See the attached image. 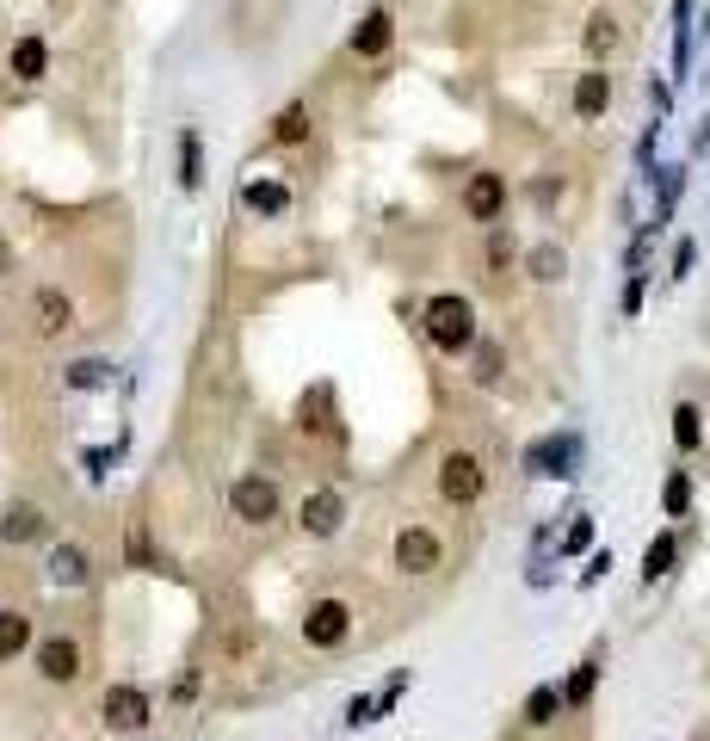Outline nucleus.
<instances>
[{
    "label": "nucleus",
    "mask_w": 710,
    "mask_h": 741,
    "mask_svg": "<svg viewBox=\"0 0 710 741\" xmlns=\"http://www.w3.org/2000/svg\"><path fill=\"white\" fill-rule=\"evenodd\" d=\"M531 272H538V278H562V254H556V247H538V254H531Z\"/></svg>",
    "instance_id": "obj_28"
},
{
    "label": "nucleus",
    "mask_w": 710,
    "mask_h": 741,
    "mask_svg": "<svg viewBox=\"0 0 710 741\" xmlns=\"http://www.w3.org/2000/svg\"><path fill=\"white\" fill-rule=\"evenodd\" d=\"M68 383H75V390H99V383H105V365H99V359H75V365H68Z\"/></svg>",
    "instance_id": "obj_26"
},
{
    "label": "nucleus",
    "mask_w": 710,
    "mask_h": 741,
    "mask_svg": "<svg viewBox=\"0 0 710 741\" xmlns=\"http://www.w3.org/2000/svg\"><path fill=\"white\" fill-rule=\"evenodd\" d=\"M698 433H704V420H698V408H692V402H686V408H673V439H680V445L692 451V445H698Z\"/></svg>",
    "instance_id": "obj_24"
},
{
    "label": "nucleus",
    "mask_w": 710,
    "mask_h": 741,
    "mask_svg": "<svg viewBox=\"0 0 710 741\" xmlns=\"http://www.w3.org/2000/svg\"><path fill=\"white\" fill-rule=\"evenodd\" d=\"M346 630H352V612L340 606V599H315L309 618H303V643L309 649H340Z\"/></svg>",
    "instance_id": "obj_3"
},
{
    "label": "nucleus",
    "mask_w": 710,
    "mask_h": 741,
    "mask_svg": "<svg viewBox=\"0 0 710 741\" xmlns=\"http://www.w3.org/2000/svg\"><path fill=\"white\" fill-rule=\"evenodd\" d=\"M562 544H568V550H587V544H593V519L581 513L575 525H568V538H562Z\"/></svg>",
    "instance_id": "obj_30"
},
{
    "label": "nucleus",
    "mask_w": 710,
    "mask_h": 741,
    "mask_svg": "<svg viewBox=\"0 0 710 741\" xmlns=\"http://www.w3.org/2000/svg\"><path fill=\"white\" fill-rule=\"evenodd\" d=\"M99 717H105V729H142V723H149V692L112 686V692H105V704H99Z\"/></svg>",
    "instance_id": "obj_6"
},
{
    "label": "nucleus",
    "mask_w": 710,
    "mask_h": 741,
    "mask_svg": "<svg viewBox=\"0 0 710 741\" xmlns=\"http://www.w3.org/2000/svg\"><path fill=\"white\" fill-rule=\"evenodd\" d=\"M25 643H31V618L25 612H0V661L25 655Z\"/></svg>",
    "instance_id": "obj_14"
},
{
    "label": "nucleus",
    "mask_w": 710,
    "mask_h": 741,
    "mask_svg": "<svg viewBox=\"0 0 710 741\" xmlns=\"http://www.w3.org/2000/svg\"><path fill=\"white\" fill-rule=\"evenodd\" d=\"M229 507H235V519H247V525H266V519H278V488H272L266 476H241V482L229 488Z\"/></svg>",
    "instance_id": "obj_4"
},
{
    "label": "nucleus",
    "mask_w": 710,
    "mask_h": 741,
    "mask_svg": "<svg viewBox=\"0 0 710 741\" xmlns=\"http://www.w3.org/2000/svg\"><path fill=\"white\" fill-rule=\"evenodd\" d=\"M389 38H396L389 13H365V19H359V31H352V50H359V56H383V50H389Z\"/></svg>",
    "instance_id": "obj_12"
},
{
    "label": "nucleus",
    "mask_w": 710,
    "mask_h": 741,
    "mask_svg": "<svg viewBox=\"0 0 710 741\" xmlns=\"http://www.w3.org/2000/svg\"><path fill=\"white\" fill-rule=\"evenodd\" d=\"M476 377H482V383L501 377V346H482V352H476Z\"/></svg>",
    "instance_id": "obj_29"
},
{
    "label": "nucleus",
    "mask_w": 710,
    "mask_h": 741,
    "mask_svg": "<svg viewBox=\"0 0 710 741\" xmlns=\"http://www.w3.org/2000/svg\"><path fill=\"white\" fill-rule=\"evenodd\" d=\"M272 136H278V143H303V136H309V112H303V105H284Z\"/></svg>",
    "instance_id": "obj_21"
},
{
    "label": "nucleus",
    "mask_w": 710,
    "mask_h": 741,
    "mask_svg": "<svg viewBox=\"0 0 710 741\" xmlns=\"http://www.w3.org/2000/svg\"><path fill=\"white\" fill-rule=\"evenodd\" d=\"M439 494L451 507H470V501H482V464L470 451H451L445 464H439Z\"/></svg>",
    "instance_id": "obj_2"
},
{
    "label": "nucleus",
    "mask_w": 710,
    "mask_h": 741,
    "mask_svg": "<svg viewBox=\"0 0 710 741\" xmlns=\"http://www.w3.org/2000/svg\"><path fill=\"white\" fill-rule=\"evenodd\" d=\"M439 556H445V550H439V538L426 532V525H408V532L396 538V569H402V575H433Z\"/></svg>",
    "instance_id": "obj_5"
},
{
    "label": "nucleus",
    "mask_w": 710,
    "mask_h": 741,
    "mask_svg": "<svg viewBox=\"0 0 710 741\" xmlns=\"http://www.w3.org/2000/svg\"><path fill=\"white\" fill-rule=\"evenodd\" d=\"M38 667H44V680L68 686V680L81 674V643H75V637H50V643H38Z\"/></svg>",
    "instance_id": "obj_7"
},
{
    "label": "nucleus",
    "mask_w": 710,
    "mask_h": 741,
    "mask_svg": "<svg viewBox=\"0 0 710 741\" xmlns=\"http://www.w3.org/2000/svg\"><path fill=\"white\" fill-rule=\"evenodd\" d=\"M198 180H204V173H198V136H192V130H186V136H180V186H186V192H192V186H198Z\"/></svg>",
    "instance_id": "obj_25"
},
{
    "label": "nucleus",
    "mask_w": 710,
    "mask_h": 741,
    "mask_svg": "<svg viewBox=\"0 0 710 741\" xmlns=\"http://www.w3.org/2000/svg\"><path fill=\"white\" fill-rule=\"evenodd\" d=\"M38 532H44V513L38 507H13L7 519H0V538H7V544H31Z\"/></svg>",
    "instance_id": "obj_13"
},
{
    "label": "nucleus",
    "mask_w": 710,
    "mask_h": 741,
    "mask_svg": "<svg viewBox=\"0 0 710 741\" xmlns=\"http://www.w3.org/2000/svg\"><path fill=\"white\" fill-rule=\"evenodd\" d=\"M661 501H667V513H686V501H692V482H686V476H667Z\"/></svg>",
    "instance_id": "obj_27"
},
{
    "label": "nucleus",
    "mask_w": 710,
    "mask_h": 741,
    "mask_svg": "<svg viewBox=\"0 0 710 741\" xmlns=\"http://www.w3.org/2000/svg\"><path fill=\"white\" fill-rule=\"evenodd\" d=\"M562 704H568V698H562V686H538V692L525 698V723H550V717L562 711Z\"/></svg>",
    "instance_id": "obj_19"
},
{
    "label": "nucleus",
    "mask_w": 710,
    "mask_h": 741,
    "mask_svg": "<svg viewBox=\"0 0 710 741\" xmlns=\"http://www.w3.org/2000/svg\"><path fill=\"white\" fill-rule=\"evenodd\" d=\"M241 204L254 210V217H284V210H291V186H278V180H254L241 192Z\"/></svg>",
    "instance_id": "obj_11"
},
{
    "label": "nucleus",
    "mask_w": 710,
    "mask_h": 741,
    "mask_svg": "<svg viewBox=\"0 0 710 741\" xmlns=\"http://www.w3.org/2000/svg\"><path fill=\"white\" fill-rule=\"evenodd\" d=\"M31 309H38V328H44V334H62V328H68V315H75L62 291H38V303H31Z\"/></svg>",
    "instance_id": "obj_17"
},
{
    "label": "nucleus",
    "mask_w": 710,
    "mask_h": 741,
    "mask_svg": "<svg viewBox=\"0 0 710 741\" xmlns=\"http://www.w3.org/2000/svg\"><path fill=\"white\" fill-rule=\"evenodd\" d=\"M575 451H581V445L568 439V433H562V439H544V445H531V451H525V470H538V476H568Z\"/></svg>",
    "instance_id": "obj_10"
},
{
    "label": "nucleus",
    "mask_w": 710,
    "mask_h": 741,
    "mask_svg": "<svg viewBox=\"0 0 710 741\" xmlns=\"http://www.w3.org/2000/svg\"><path fill=\"white\" fill-rule=\"evenodd\" d=\"M612 44H618V25H612V13H593V19H587V50H593V56H606Z\"/></svg>",
    "instance_id": "obj_23"
},
{
    "label": "nucleus",
    "mask_w": 710,
    "mask_h": 741,
    "mask_svg": "<svg viewBox=\"0 0 710 741\" xmlns=\"http://www.w3.org/2000/svg\"><path fill=\"white\" fill-rule=\"evenodd\" d=\"M340 519H346V501H340L334 488H322V494H309V501H303V532L309 538H328Z\"/></svg>",
    "instance_id": "obj_9"
},
{
    "label": "nucleus",
    "mask_w": 710,
    "mask_h": 741,
    "mask_svg": "<svg viewBox=\"0 0 710 741\" xmlns=\"http://www.w3.org/2000/svg\"><path fill=\"white\" fill-rule=\"evenodd\" d=\"M50 575H56V581H68V587H75V581H87V556H81L75 544H62V550L50 556Z\"/></svg>",
    "instance_id": "obj_20"
},
{
    "label": "nucleus",
    "mask_w": 710,
    "mask_h": 741,
    "mask_svg": "<svg viewBox=\"0 0 710 741\" xmlns=\"http://www.w3.org/2000/svg\"><path fill=\"white\" fill-rule=\"evenodd\" d=\"M673 556H680V538H673V532H661V538L649 544V556H643V575H649V581H661V575L673 569Z\"/></svg>",
    "instance_id": "obj_18"
},
{
    "label": "nucleus",
    "mask_w": 710,
    "mask_h": 741,
    "mask_svg": "<svg viewBox=\"0 0 710 741\" xmlns=\"http://www.w3.org/2000/svg\"><path fill=\"white\" fill-rule=\"evenodd\" d=\"M501 204H507L501 173H476V180L464 186V210H470L476 223H494V217H501Z\"/></svg>",
    "instance_id": "obj_8"
},
{
    "label": "nucleus",
    "mask_w": 710,
    "mask_h": 741,
    "mask_svg": "<svg viewBox=\"0 0 710 741\" xmlns=\"http://www.w3.org/2000/svg\"><path fill=\"white\" fill-rule=\"evenodd\" d=\"M606 99H612V81L606 75H581V87H575V112L581 118H599V112H606Z\"/></svg>",
    "instance_id": "obj_16"
},
{
    "label": "nucleus",
    "mask_w": 710,
    "mask_h": 741,
    "mask_svg": "<svg viewBox=\"0 0 710 741\" xmlns=\"http://www.w3.org/2000/svg\"><path fill=\"white\" fill-rule=\"evenodd\" d=\"M470 322H476V309L464 297H433V303H426V334H433L445 352L470 346Z\"/></svg>",
    "instance_id": "obj_1"
},
{
    "label": "nucleus",
    "mask_w": 710,
    "mask_h": 741,
    "mask_svg": "<svg viewBox=\"0 0 710 741\" xmlns=\"http://www.w3.org/2000/svg\"><path fill=\"white\" fill-rule=\"evenodd\" d=\"M44 68H50V50H44L38 38H19V44H13V75H19V81H38Z\"/></svg>",
    "instance_id": "obj_15"
},
{
    "label": "nucleus",
    "mask_w": 710,
    "mask_h": 741,
    "mask_svg": "<svg viewBox=\"0 0 710 741\" xmlns=\"http://www.w3.org/2000/svg\"><path fill=\"white\" fill-rule=\"evenodd\" d=\"M593 686H599V667H593V661H581V667H575V674H568V686H562V698H568V704H587V698H593Z\"/></svg>",
    "instance_id": "obj_22"
}]
</instances>
